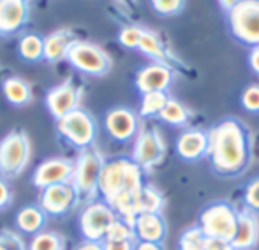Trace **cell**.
<instances>
[{
    "label": "cell",
    "mask_w": 259,
    "mask_h": 250,
    "mask_svg": "<svg viewBox=\"0 0 259 250\" xmlns=\"http://www.w3.org/2000/svg\"><path fill=\"white\" fill-rule=\"evenodd\" d=\"M2 92L6 99L14 106H25L32 101V88L21 78H7L2 85Z\"/></svg>",
    "instance_id": "22"
},
{
    "label": "cell",
    "mask_w": 259,
    "mask_h": 250,
    "mask_svg": "<svg viewBox=\"0 0 259 250\" xmlns=\"http://www.w3.org/2000/svg\"><path fill=\"white\" fill-rule=\"evenodd\" d=\"M166 222L160 213H140L134 222V233L140 241H152V243H162L166 238Z\"/></svg>",
    "instance_id": "18"
},
{
    "label": "cell",
    "mask_w": 259,
    "mask_h": 250,
    "mask_svg": "<svg viewBox=\"0 0 259 250\" xmlns=\"http://www.w3.org/2000/svg\"><path fill=\"white\" fill-rule=\"evenodd\" d=\"M57 130L78 150L90 148L97 137L96 118L81 108L57 120Z\"/></svg>",
    "instance_id": "6"
},
{
    "label": "cell",
    "mask_w": 259,
    "mask_h": 250,
    "mask_svg": "<svg viewBox=\"0 0 259 250\" xmlns=\"http://www.w3.org/2000/svg\"><path fill=\"white\" fill-rule=\"evenodd\" d=\"M72 173H74V161L65 157L46 159L35 168L32 183L37 188H46L58 183H71Z\"/></svg>",
    "instance_id": "11"
},
{
    "label": "cell",
    "mask_w": 259,
    "mask_h": 250,
    "mask_svg": "<svg viewBox=\"0 0 259 250\" xmlns=\"http://www.w3.org/2000/svg\"><path fill=\"white\" fill-rule=\"evenodd\" d=\"M118 2H125V0H118Z\"/></svg>",
    "instance_id": "43"
},
{
    "label": "cell",
    "mask_w": 259,
    "mask_h": 250,
    "mask_svg": "<svg viewBox=\"0 0 259 250\" xmlns=\"http://www.w3.org/2000/svg\"><path fill=\"white\" fill-rule=\"evenodd\" d=\"M74 250H104V245L103 241H90V240H85L78 245Z\"/></svg>",
    "instance_id": "39"
},
{
    "label": "cell",
    "mask_w": 259,
    "mask_h": 250,
    "mask_svg": "<svg viewBox=\"0 0 259 250\" xmlns=\"http://www.w3.org/2000/svg\"><path fill=\"white\" fill-rule=\"evenodd\" d=\"M152 7L155 13L162 14V16H173L178 14L185 6V0H150Z\"/></svg>",
    "instance_id": "32"
},
{
    "label": "cell",
    "mask_w": 259,
    "mask_h": 250,
    "mask_svg": "<svg viewBox=\"0 0 259 250\" xmlns=\"http://www.w3.org/2000/svg\"><path fill=\"white\" fill-rule=\"evenodd\" d=\"M134 250H164L160 243H152V241H138Z\"/></svg>",
    "instance_id": "40"
},
{
    "label": "cell",
    "mask_w": 259,
    "mask_h": 250,
    "mask_svg": "<svg viewBox=\"0 0 259 250\" xmlns=\"http://www.w3.org/2000/svg\"><path fill=\"white\" fill-rule=\"evenodd\" d=\"M67 62L89 76H104L111 69V57L89 41H76L67 53Z\"/></svg>",
    "instance_id": "8"
},
{
    "label": "cell",
    "mask_w": 259,
    "mask_h": 250,
    "mask_svg": "<svg viewBox=\"0 0 259 250\" xmlns=\"http://www.w3.org/2000/svg\"><path fill=\"white\" fill-rule=\"evenodd\" d=\"M11 203H13V192H11V187L7 185L6 178L0 176V210L7 208Z\"/></svg>",
    "instance_id": "36"
},
{
    "label": "cell",
    "mask_w": 259,
    "mask_h": 250,
    "mask_svg": "<svg viewBox=\"0 0 259 250\" xmlns=\"http://www.w3.org/2000/svg\"><path fill=\"white\" fill-rule=\"evenodd\" d=\"M259 243V219L256 212L245 208L238 212V226L233 238L236 250H252Z\"/></svg>",
    "instance_id": "17"
},
{
    "label": "cell",
    "mask_w": 259,
    "mask_h": 250,
    "mask_svg": "<svg viewBox=\"0 0 259 250\" xmlns=\"http://www.w3.org/2000/svg\"><path fill=\"white\" fill-rule=\"evenodd\" d=\"M242 104L250 113H259V85H250L243 90Z\"/></svg>",
    "instance_id": "33"
},
{
    "label": "cell",
    "mask_w": 259,
    "mask_h": 250,
    "mask_svg": "<svg viewBox=\"0 0 259 250\" xmlns=\"http://www.w3.org/2000/svg\"><path fill=\"white\" fill-rule=\"evenodd\" d=\"M79 203L76 188L71 183H58L42 188L39 206L46 212V215L62 217L69 213Z\"/></svg>",
    "instance_id": "12"
},
{
    "label": "cell",
    "mask_w": 259,
    "mask_h": 250,
    "mask_svg": "<svg viewBox=\"0 0 259 250\" xmlns=\"http://www.w3.org/2000/svg\"><path fill=\"white\" fill-rule=\"evenodd\" d=\"M104 250H134L136 248V241H103Z\"/></svg>",
    "instance_id": "37"
},
{
    "label": "cell",
    "mask_w": 259,
    "mask_h": 250,
    "mask_svg": "<svg viewBox=\"0 0 259 250\" xmlns=\"http://www.w3.org/2000/svg\"><path fill=\"white\" fill-rule=\"evenodd\" d=\"M240 2H242V0H219V4H221V7H222V9H224V11H228V13H229V11H231L235 6H238Z\"/></svg>",
    "instance_id": "41"
},
{
    "label": "cell",
    "mask_w": 259,
    "mask_h": 250,
    "mask_svg": "<svg viewBox=\"0 0 259 250\" xmlns=\"http://www.w3.org/2000/svg\"><path fill=\"white\" fill-rule=\"evenodd\" d=\"M104 164V157L94 146L79 150L78 157L74 161V173H72L71 178V185L76 188L79 203L89 205V203L96 201Z\"/></svg>",
    "instance_id": "3"
},
{
    "label": "cell",
    "mask_w": 259,
    "mask_h": 250,
    "mask_svg": "<svg viewBox=\"0 0 259 250\" xmlns=\"http://www.w3.org/2000/svg\"><path fill=\"white\" fill-rule=\"evenodd\" d=\"M173 81V71L169 65L150 64L138 71L136 74V88L141 93L148 92H166Z\"/></svg>",
    "instance_id": "15"
},
{
    "label": "cell",
    "mask_w": 259,
    "mask_h": 250,
    "mask_svg": "<svg viewBox=\"0 0 259 250\" xmlns=\"http://www.w3.org/2000/svg\"><path fill=\"white\" fill-rule=\"evenodd\" d=\"M30 139L23 130H11L0 139V176L7 180L18 178L30 161Z\"/></svg>",
    "instance_id": "4"
},
{
    "label": "cell",
    "mask_w": 259,
    "mask_h": 250,
    "mask_svg": "<svg viewBox=\"0 0 259 250\" xmlns=\"http://www.w3.org/2000/svg\"><path fill=\"white\" fill-rule=\"evenodd\" d=\"M76 41H79V39L69 28H62V30L50 34L48 37H45V60L53 64L67 59L69 49L72 48Z\"/></svg>",
    "instance_id": "20"
},
{
    "label": "cell",
    "mask_w": 259,
    "mask_h": 250,
    "mask_svg": "<svg viewBox=\"0 0 259 250\" xmlns=\"http://www.w3.org/2000/svg\"><path fill=\"white\" fill-rule=\"evenodd\" d=\"M169 101V95L166 92H148L143 93V99H141V108L140 115L145 118L150 117H159V113L164 110V106Z\"/></svg>",
    "instance_id": "27"
},
{
    "label": "cell",
    "mask_w": 259,
    "mask_h": 250,
    "mask_svg": "<svg viewBox=\"0 0 259 250\" xmlns=\"http://www.w3.org/2000/svg\"><path fill=\"white\" fill-rule=\"evenodd\" d=\"M27 250H65V238L60 233L41 231L32 236Z\"/></svg>",
    "instance_id": "26"
},
{
    "label": "cell",
    "mask_w": 259,
    "mask_h": 250,
    "mask_svg": "<svg viewBox=\"0 0 259 250\" xmlns=\"http://www.w3.org/2000/svg\"><path fill=\"white\" fill-rule=\"evenodd\" d=\"M104 240L108 241H136V233H134V227L129 222H125L123 219H116L111 224L108 234H106Z\"/></svg>",
    "instance_id": "29"
},
{
    "label": "cell",
    "mask_w": 259,
    "mask_h": 250,
    "mask_svg": "<svg viewBox=\"0 0 259 250\" xmlns=\"http://www.w3.org/2000/svg\"><path fill=\"white\" fill-rule=\"evenodd\" d=\"M206 236L201 227L196 226L187 229L180 238V250H205Z\"/></svg>",
    "instance_id": "30"
},
{
    "label": "cell",
    "mask_w": 259,
    "mask_h": 250,
    "mask_svg": "<svg viewBox=\"0 0 259 250\" xmlns=\"http://www.w3.org/2000/svg\"><path fill=\"white\" fill-rule=\"evenodd\" d=\"M141 35H143V28L125 27V28H122V30H120L118 41H120V44L125 46V48L134 49V48H140Z\"/></svg>",
    "instance_id": "31"
},
{
    "label": "cell",
    "mask_w": 259,
    "mask_h": 250,
    "mask_svg": "<svg viewBox=\"0 0 259 250\" xmlns=\"http://www.w3.org/2000/svg\"><path fill=\"white\" fill-rule=\"evenodd\" d=\"M238 226V212L229 203L219 201L201 212L199 227L208 238H222L233 241Z\"/></svg>",
    "instance_id": "5"
},
{
    "label": "cell",
    "mask_w": 259,
    "mask_h": 250,
    "mask_svg": "<svg viewBox=\"0 0 259 250\" xmlns=\"http://www.w3.org/2000/svg\"><path fill=\"white\" fill-rule=\"evenodd\" d=\"M233 37L249 46H259V0H242L228 13Z\"/></svg>",
    "instance_id": "7"
},
{
    "label": "cell",
    "mask_w": 259,
    "mask_h": 250,
    "mask_svg": "<svg viewBox=\"0 0 259 250\" xmlns=\"http://www.w3.org/2000/svg\"><path fill=\"white\" fill-rule=\"evenodd\" d=\"M205 250H236L233 241L222 240V238H208L205 241Z\"/></svg>",
    "instance_id": "35"
},
{
    "label": "cell",
    "mask_w": 259,
    "mask_h": 250,
    "mask_svg": "<svg viewBox=\"0 0 259 250\" xmlns=\"http://www.w3.org/2000/svg\"><path fill=\"white\" fill-rule=\"evenodd\" d=\"M140 49L143 55H147L148 59L155 60L157 64H164V65H169V55H167L166 48L162 46L160 39L157 37L154 32L150 30H143V35H141V42H140ZM171 67V65H169Z\"/></svg>",
    "instance_id": "23"
},
{
    "label": "cell",
    "mask_w": 259,
    "mask_h": 250,
    "mask_svg": "<svg viewBox=\"0 0 259 250\" xmlns=\"http://www.w3.org/2000/svg\"><path fill=\"white\" fill-rule=\"evenodd\" d=\"M0 250H11L9 247H7V245L6 243H4V241L2 240H0Z\"/></svg>",
    "instance_id": "42"
},
{
    "label": "cell",
    "mask_w": 259,
    "mask_h": 250,
    "mask_svg": "<svg viewBox=\"0 0 259 250\" xmlns=\"http://www.w3.org/2000/svg\"><path fill=\"white\" fill-rule=\"evenodd\" d=\"M164 197L154 185H145L140 195V213H160Z\"/></svg>",
    "instance_id": "28"
},
{
    "label": "cell",
    "mask_w": 259,
    "mask_h": 250,
    "mask_svg": "<svg viewBox=\"0 0 259 250\" xmlns=\"http://www.w3.org/2000/svg\"><path fill=\"white\" fill-rule=\"evenodd\" d=\"M118 219L116 212L106 201H92L85 205L79 215V231L90 241H104L109 227Z\"/></svg>",
    "instance_id": "9"
},
{
    "label": "cell",
    "mask_w": 259,
    "mask_h": 250,
    "mask_svg": "<svg viewBox=\"0 0 259 250\" xmlns=\"http://www.w3.org/2000/svg\"><path fill=\"white\" fill-rule=\"evenodd\" d=\"M20 57L27 62H39L45 59V39L35 34H27L18 44Z\"/></svg>",
    "instance_id": "24"
},
{
    "label": "cell",
    "mask_w": 259,
    "mask_h": 250,
    "mask_svg": "<svg viewBox=\"0 0 259 250\" xmlns=\"http://www.w3.org/2000/svg\"><path fill=\"white\" fill-rule=\"evenodd\" d=\"M208 157L219 175L233 176L249 164L250 141L247 127L236 118L219 122L208 130Z\"/></svg>",
    "instance_id": "2"
},
{
    "label": "cell",
    "mask_w": 259,
    "mask_h": 250,
    "mask_svg": "<svg viewBox=\"0 0 259 250\" xmlns=\"http://www.w3.org/2000/svg\"><path fill=\"white\" fill-rule=\"evenodd\" d=\"M159 118L169 125L184 127L189 124V111L180 101L169 97V101H167V104L164 106V110L159 113Z\"/></svg>",
    "instance_id": "25"
},
{
    "label": "cell",
    "mask_w": 259,
    "mask_h": 250,
    "mask_svg": "<svg viewBox=\"0 0 259 250\" xmlns=\"http://www.w3.org/2000/svg\"><path fill=\"white\" fill-rule=\"evenodd\" d=\"M243 199H245L247 208L252 210V212H256V213L259 212V178L252 180V182L247 185Z\"/></svg>",
    "instance_id": "34"
},
{
    "label": "cell",
    "mask_w": 259,
    "mask_h": 250,
    "mask_svg": "<svg viewBox=\"0 0 259 250\" xmlns=\"http://www.w3.org/2000/svg\"><path fill=\"white\" fill-rule=\"evenodd\" d=\"M46 224V212L41 206H25L16 215V227L23 234L35 236Z\"/></svg>",
    "instance_id": "21"
},
{
    "label": "cell",
    "mask_w": 259,
    "mask_h": 250,
    "mask_svg": "<svg viewBox=\"0 0 259 250\" xmlns=\"http://www.w3.org/2000/svg\"><path fill=\"white\" fill-rule=\"evenodd\" d=\"M28 20V0H0V35L18 32Z\"/></svg>",
    "instance_id": "16"
},
{
    "label": "cell",
    "mask_w": 259,
    "mask_h": 250,
    "mask_svg": "<svg viewBox=\"0 0 259 250\" xmlns=\"http://www.w3.org/2000/svg\"><path fill=\"white\" fill-rule=\"evenodd\" d=\"M166 144L162 141L160 132L152 127V129H140L133 146V161L140 166L143 171H148L154 166L159 164L164 159Z\"/></svg>",
    "instance_id": "10"
},
{
    "label": "cell",
    "mask_w": 259,
    "mask_h": 250,
    "mask_svg": "<svg viewBox=\"0 0 259 250\" xmlns=\"http://www.w3.org/2000/svg\"><path fill=\"white\" fill-rule=\"evenodd\" d=\"M106 130L113 139L125 143V141L136 139L140 132V118L129 108H113L108 111L104 118Z\"/></svg>",
    "instance_id": "14"
},
{
    "label": "cell",
    "mask_w": 259,
    "mask_h": 250,
    "mask_svg": "<svg viewBox=\"0 0 259 250\" xmlns=\"http://www.w3.org/2000/svg\"><path fill=\"white\" fill-rule=\"evenodd\" d=\"M177 152L185 161H198L208 155V132L187 130L177 141Z\"/></svg>",
    "instance_id": "19"
},
{
    "label": "cell",
    "mask_w": 259,
    "mask_h": 250,
    "mask_svg": "<svg viewBox=\"0 0 259 250\" xmlns=\"http://www.w3.org/2000/svg\"><path fill=\"white\" fill-rule=\"evenodd\" d=\"M249 65L254 72L259 76V46H254L250 49V55H249Z\"/></svg>",
    "instance_id": "38"
},
{
    "label": "cell",
    "mask_w": 259,
    "mask_h": 250,
    "mask_svg": "<svg viewBox=\"0 0 259 250\" xmlns=\"http://www.w3.org/2000/svg\"><path fill=\"white\" fill-rule=\"evenodd\" d=\"M143 169L133 159L106 161L99 180V194L116 215L134 227L140 215V195L143 190Z\"/></svg>",
    "instance_id": "1"
},
{
    "label": "cell",
    "mask_w": 259,
    "mask_h": 250,
    "mask_svg": "<svg viewBox=\"0 0 259 250\" xmlns=\"http://www.w3.org/2000/svg\"><path fill=\"white\" fill-rule=\"evenodd\" d=\"M83 88L72 81H64L52 88L46 95V106L55 120H60L65 115L72 113L79 108Z\"/></svg>",
    "instance_id": "13"
}]
</instances>
